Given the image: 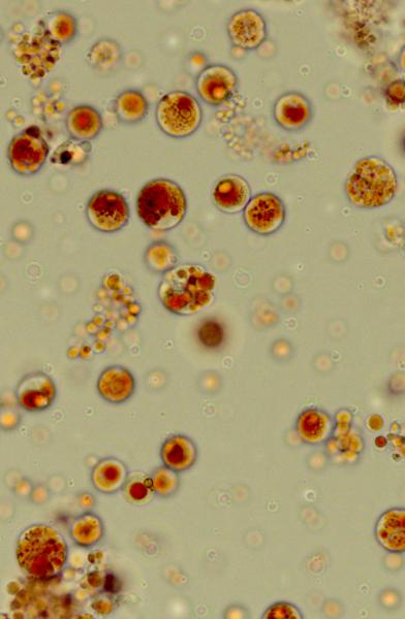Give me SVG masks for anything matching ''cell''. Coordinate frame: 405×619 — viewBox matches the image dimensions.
<instances>
[{
  "label": "cell",
  "instance_id": "3957f363",
  "mask_svg": "<svg viewBox=\"0 0 405 619\" xmlns=\"http://www.w3.org/2000/svg\"><path fill=\"white\" fill-rule=\"evenodd\" d=\"M137 213L150 230H174L188 213V200L182 188L169 179H154L138 194Z\"/></svg>",
  "mask_w": 405,
  "mask_h": 619
},
{
  "label": "cell",
  "instance_id": "9a60e30c",
  "mask_svg": "<svg viewBox=\"0 0 405 619\" xmlns=\"http://www.w3.org/2000/svg\"><path fill=\"white\" fill-rule=\"evenodd\" d=\"M313 116V108L300 93H288L277 100L274 107L276 122L287 130H299L307 125Z\"/></svg>",
  "mask_w": 405,
  "mask_h": 619
},
{
  "label": "cell",
  "instance_id": "603a6c76",
  "mask_svg": "<svg viewBox=\"0 0 405 619\" xmlns=\"http://www.w3.org/2000/svg\"><path fill=\"white\" fill-rule=\"evenodd\" d=\"M121 59L120 45L109 38H103L93 44L87 53V61L90 67L104 74L116 70Z\"/></svg>",
  "mask_w": 405,
  "mask_h": 619
},
{
  "label": "cell",
  "instance_id": "277c9868",
  "mask_svg": "<svg viewBox=\"0 0 405 619\" xmlns=\"http://www.w3.org/2000/svg\"><path fill=\"white\" fill-rule=\"evenodd\" d=\"M397 176L382 158L359 160L349 176L346 191L350 202L360 209H378L391 203L397 191Z\"/></svg>",
  "mask_w": 405,
  "mask_h": 619
},
{
  "label": "cell",
  "instance_id": "2e32d148",
  "mask_svg": "<svg viewBox=\"0 0 405 619\" xmlns=\"http://www.w3.org/2000/svg\"><path fill=\"white\" fill-rule=\"evenodd\" d=\"M296 430L300 439L308 445L326 443L334 430V421L325 411L318 408L304 410L297 419Z\"/></svg>",
  "mask_w": 405,
  "mask_h": 619
},
{
  "label": "cell",
  "instance_id": "7c38bea8",
  "mask_svg": "<svg viewBox=\"0 0 405 619\" xmlns=\"http://www.w3.org/2000/svg\"><path fill=\"white\" fill-rule=\"evenodd\" d=\"M227 29L232 44L243 50L259 48L267 37L265 20L254 10L235 13L230 18Z\"/></svg>",
  "mask_w": 405,
  "mask_h": 619
},
{
  "label": "cell",
  "instance_id": "4316f807",
  "mask_svg": "<svg viewBox=\"0 0 405 619\" xmlns=\"http://www.w3.org/2000/svg\"><path fill=\"white\" fill-rule=\"evenodd\" d=\"M151 482L155 495L162 498L173 496L178 491L180 484L177 472L166 466L154 471Z\"/></svg>",
  "mask_w": 405,
  "mask_h": 619
},
{
  "label": "cell",
  "instance_id": "8992f818",
  "mask_svg": "<svg viewBox=\"0 0 405 619\" xmlns=\"http://www.w3.org/2000/svg\"><path fill=\"white\" fill-rule=\"evenodd\" d=\"M49 156V145L39 127L31 126L10 142L8 159L11 169L19 176L38 174Z\"/></svg>",
  "mask_w": 405,
  "mask_h": 619
},
{
  "label": "cell",
  "instance_id": "484cf974",
  "mask_svg": "<svg viewBox=\"0 0 405 619\" xmlns=\"http://www.w3.org/2000/svg\"><path fill=\"white\" fill-rule=\"evenodd\" d=\"M123 490L127 499L138 505L148 503L155 495L151 477L144 474L134 475L133 477H130L129 475L128 481L126 485H124Z\"/></svg>",
  "mask_w": 405,
  "mask_h": 619
},
{
  "label": "cell",
  "instance_id": "4dcf8cb0",
  "mask_svg": "<svg viewBox=\"0 0 405 619\" xmlns=\"http://www.w3.org/2000/svg\"><path fill=\"white\" fill-rule=\"evenodd\" d=\"M31 499L38 504L45 503L48 499V491L44 486H38L31 493Z\"/></svg>",
  "mask_w": 405,
  "mask_h": 619
},
{
  "label": "cell",
  "instance_id": "d4e9b609",
  "mask_svg": "<svg viewBox=\"0 0 405 619\" xmlns=\"http://www.w3.org/2000/svg\"><path fill=\"white\" fill-rule=\"evenodd\" d=\"M147 268L159 274H166L179 266V254L165 241L154 242L147 247L144 255Z\"/></svg>",
  "mask_w": 405,
  "mask_h": 619
},
{
  "label": "cell",
  "instance_id": "d6986e66",
  "mask_svg": "<svg viewBox=\"0 0 405 619\" xmlns=\"http://www.w3.org/2000/svg\"><path fill=\"white\" fill-rule=\"evenodd\" d=\"M161 458L164 466L177 473L188 471L197 462L198 448L189 437L175 435L163 444Z\"/></svg>",
  "mask_w": 405,
  "mask_h": 619
},
{
  "label": "cell",
  "instance_id": "5b68a950",
  "mask_svg": "<svg viewBox=\"0 0 405 619\" xmlns=\"http://www.w3.org/2000/svg\"><path fill=\"white\" fill-rule=\"evenodd\" d=\"M162 132L173 139L192 137L203 120V111L196 97L185 91H172L162 97L155 110Z\"/></svg>",
  "mask_w": 405,
  "mask_h": 619
},
{
  "label": "cell",
  "instance_id": "7a4b0ae2",
  "mask_svg": "<svg viewBox=\"0 0 405 619\" xmlns=\"http://www.w3.org/2000/svg\"><path fill=\"white\" fill-rule=\"evenodd\" d=\"M16 558L29 577L49 579L65 569L69 546L52 526L37 524L25 529L17 540Z\"/></svg>",
  "mask_w": 405,
  "mask_h": 619
},
{
  "label": "cell",
  "instance_id": "ba28073f",
  "mask_svg": "<svg viewBox=\"0 0 405 619\" xmlns=\"http://www.w3.org/2000/svg\"><path fill=\"white\" fill-rule=\"evenodd\" d=\"M60 46L53 43L43 28L25 36L17 45L16 58L24 74L31 80L45 77L59 59Z\"/></svg>",
  "mask_w": 405,
  "mask_h": 619
},
{
  "label": "cell",
  "instance_id": "83f0119b",
  "mask_svg": "<svg viewBox=\"0 0 405 619\" xmlns=\"http://www.w3.org/2000/svg\"><path fill=\"white\" fill-rule=\"evenodd\" d=\"M91 148L88 142H68L58 148L53 157L57 156L54 162L62 165H80L88 157Z\"/></svg>",
  "mask_w": 405,
  "mask_h": 619
},
{
  "label": "cell",
  "instance_id": "6da1fadb",
  "mask_svg": "<svg viewBox=\"0 0 405 619\" xmlns=\"http://www.w3.org/2000/svg\"><path fill=\"white\" fill-rule=\"evenodd\" d=\"M216 279L204 267L179 265L164 274L158 296L164 308L178 316L195 315L212 305Z\"/></svg>",
  "mask_w": 405,
  "mask_h": 619
},
{
  "label": "cell",
  "instance_id": "ffe728a7",
  "mask_svg": "<svg viewBox=\"0 0 405 619\" xmlns=\"http://www.w3.org/2000/svg\"><path fill=\"white\" fill-rule=\"evenodd\" d=\"M129 472L122 462L117 459H104L91 473V481L96 490L107 495H112L126 485Z\"/></svg>",
  "mask_w": 405,
  "mask_h": 619
},
{
  "label": "cell",
  "instance_id": "f1b7e54d",
  "mask_svg": "<svg viewBox=\"0 0 405 619\" xmlns=\"http://www.w3.org/2000/svg\"><path fill=\"white\" fill-rule=\"evenodd\" d=\"M198 338L205 348L217 349L225 342L226 333L220 322L215 319H207L200 325Z\"/></svg>",
  "mask_w": 405,
  "mask_h": 619
},
{
  "label": "cell",
  "instance_id": "30bf717a",
  "mask_svg": "<svg viewBox=\"0 0 405 619\" xmlns=\"http://www.w3.org/2000/svg\"><path fill=\"white\" fill-rule=\"evenodd\" d=\"M237 85L238 78L234 71L222 64L209 65L196 80L199 96L210 106H220L230 100Z\"/></svg>",
  "mask_w": 405,
  "mask_h": 619
},
{
  "label": "cell",
  "instance_id": "1f68e13d",
  "mask_svg": "<svg viewBox=\"0 0 405 619\" xmlns=\"http://www.w3.org/2000/svg\"><path fill=\"white\" fill-rule=\"evenodd\" d=\"M34 488L31 487L30 483L27 481H21L16 486V494L19 496H28L33 493Z\"/></svg>",
  "mask_w": 405,
  "mask_h": 619
},
{
  "label": "cell",
  "instance_id": "9c48e42d",
  "mask_svg": "<svg viewBox=\"0 0 405 619\" xmlns=\"http://www.w3.org/2000/svg\"><path fill=\"white\" fill-rule=\"evenodd\" d=\"M243 218L249 230L261 236H270L283 226L286 208L277 195L258 193L247 204Z\"/></svg>",
  "mask_w": 405,
  "mask_h": 619
},
{
  "label": "cell",
  "instance_id": "4fadbf2b",
  "mask_svg": "<svg viewBox=\"0 0 405 619\" xmlns=\"http://www.w3.org/2000/svg\"><path fill=\"white\" fill-rule=\"evenodd\" d=\"M251 200V187L238 175L222 177L213 190L214 204L224 213L235 214L243 211Z\"/></svg>",
  "mask_w": 405,
  "mask_h": 619
},
{
  "label": "cell",
  "instance_id": "52a82bcc",
  "mask_svg": "<svg viewBox=\"0 0 405 619\" xmlns=\"http://www.w3.org/2000/svg\"><path fill=\"white\" fill-rule=\"evenodd\" d=\"M130 207L119 192L101 190L92 195L87 203L86 217L95 230L104 234H114L122 230L130 221Z\"/></svg>",
  "mask_w": 405,
  "mask_h": 619
},
{
  "label": "cell",
  "instance_id": "5bb4252c",
  "mask_svg": "<svg viewBox=\"0 0 405 619\" xmlns=\"http://www.w3.org/2000/svg\"><path fill=\"white\" fill-rule=\"evenodd\" d=\"M100 396L111 404H122L135 394L136 380L133 373L121 366L105 369L98 379Z\"/></svg>",
  "mask_w": 405,
  "mask_h": 619
},
{
  "label": "cell",
  "instance_id": "7402d4cb",
  "mask_svg": "<svg viewBox=\"0 0 405 619\" xmlns=\"http://www.w3.org/2000/svg\"><path fill=\"white\" fill-rule=\"evenodd\" d=\"M148 109L146 97L138 90L121 92L114 103V111L118 120L129 125L143 121L148 114Z\"/></svg>",
  "mask_w": 405,
  "mask_h": 619
},
{
  "label": "cell",
  "instance_id": "44dd1931",
  "mask_svg": "<svg viewBox=\"0 0 405 619\" xmlns=\"http://www.w3.org/2000/svg\"><path fill=\"white\" fill-rule=\"evenodd\" d=\"M47 37L58 46L72 43L78 35L77 18L65 11L54 12L42 22Z\"/></svg>",
  "mask_w": 405,
  "mask_h": 619
},
{
  "label": "cell",
  "instance_id": "ac0fdd59",
  "mask_svg": "<svg viewBox=\"0 0 405 619\" xmlns=\"http://www.w3.org/2000/svg\"><path fill=\"white\" fill-rule=\"evenodd\" d=\"M69 135L80 142L95 140L102 132V115L91 106L81 105L73 108L66 120Z\"/></svg>",
  "mask_w": 405,
  "mask_h": 619
},
{
  "label": "cell",
  "instance_id": "e0dca14e",
  "mask_svg": "<svg viewBox=\"0 0 405 619\" xmlns=\"http://www.w3.org/2000/svg\"><path fill=\"white\" fill-rule=\"evenodd\" d=\"M376 538L389 552H405V509L392 508L384 512L377 521Z\"/></svg>",
  "mask_w": 405,
  "mask_h": 619
},
{
  "label": "cell",
  "instance_id": "f546056e",
  "mask_svg": "<svg viewBox=\"0 0 405 619\" xmlns=\"http://www.w3.org/2000/svg\"><path fill=\"white\" fill-rule=\"evenodd\" d=\"M268 619H300L303 618L300 610L293 604L278 602L270 606L263 615Z\"/></svg>",
  "mask_w": 405,
  "mask_h": 619
},
{
  "label": "cell",
  "instance_id": "cb8c5ba5",
  "mask_svg": "<svg viewBox=\"0 0 405 619\" xmlns=\"http://www.w3.org/2000/svg\"><path fill=\"white\" fill-rule=\"evenodd\" d=\"M71 537L82 548L96 546L104 537L102 519L92 513H85L75 519L71 527Z\"/></svg>",
  "mask_w": 405,
  "mask_h": 619
},
{
  "label": "cell",
  "instance_id": "d6a6232c",
  "mask_svg": "<svg viewBox=\"0 0 405 619\" xmlns=\"http://www.w3.org/2000/svg\"><path fill=\"white\" fill-rule=\"evenodd\" d=\"M82 506H92L95 503V499L89 495H83V499L80 500Z\"/></svg>",
  "mask_w": 405,
  "mask_h": 619
},
{
  "label": "cell",
  "instance_id": "8fae6325",
  "mask_svg": "<svg viewBox=\"0 0 405 619\" xmlns=\"http://www.w3.org/2000/svg\"><path fill=\"white\" fill-rule=\"evenodd\" d=\"M56 396L55 382L50 376L41 372L26 375L16 389L17 402L27 412H41L49 409Z\"/></svg>",
  "mask_w": 405,
  "mask_h": 619
}]
</instances>
